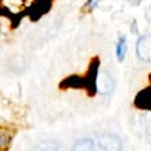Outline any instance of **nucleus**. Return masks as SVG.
Instances as JSON below:
<instances>
[{"label": "nucleus", "mask_w": 151, "mask_h": 151, "mask_svg": "<svg viewBox=\"0 0 151 151\" xmlns=\"http://www.w3.org/2000/svg\"><path fill=\"white\" fill-rule=\"evenodd\" d=\"M72 151H97L96 140L93 137H81L72 144Z\"/></svg>", "instance_id": "obj_4"}, {"label": "nucleus", "mask_w": 151, "mask_h": 151, "mask_svg": "<svg viewBox=\"0 0 151 151\" xmlns=\"http://www.w3.org/2000/svg\"><path fill=\"white\" fill-rule=\"evenodd\" d=\"M136 55L140 61L151 63V36H140L136 42Z\"/></svg>", "instance_id": "obj_3"}, {"label": "nucleus", "mask_w": 151, "mask_h": 151, "mask_svg": "<svg viewBox=\"0 0 151 151\" xmlns=\"http://www.w3.org/2000/svg\"><path fill=\"white\" fill-rule=\"evenodd\" d=\"M9 144V137L6 134H0V147H6Z\"/></svg>", "instance_id": "obj_8"}, {"label": "nucleus", "mask_w": 151, "mask_h": 151, "mask_svg": "<svg viewBox=\"0 0 151 151\" xmlns=\"http://www.w3.org/2000/svg\"><path fill=\"white\" fill-rule=\"evenodd\" d=\"M101 0H86V3H85V6H83V9L86 10V11H94V10L100 6Z\"/></svg>", "instance_id": "obj_7"}, {"label": "nucleus", "mask_w": 151, "mask_h": 151, "mask_svg": "<svg viewBox=\"0 0 151 151\" xmlns=\"http://www.w3.org/2000/svg\"><path fill=\"white\" fill-rule=\"evenodd\" d=\"M96 146L100 151H122V140L116 134L105 133L97 137Z\"/></svg>", "instance_id": "obj_1"}, {"label": "nucleus", "mask_w": 151, "mask_h": 151, "mask_svg": "<svg viewBox=\"0 0 151 151\" xmlns=\"http://www.w3.org/2000/svg\"><path fill=\"white\" fill-rule=\"evenodd\" d=\"M129 46H128V37L126 35H119L115 43V57L119 63H124L128 54Z\"/></svg>", "instance_id": "obj_5"}, {"label": "nucleus", "mask_w": 151, "mask_h": 151, "mask_svg": "<svg viewBox=\"0 0 151 151\" xmlns=\"http://www.w3.org/2000/svg\"><path fill=\"white\" fill-rule=\"evenodd\" d=\"M60 142L54 140V139H46L43 142L39 143V151H60Z\"/></svg>", "instance_id": "obj_6"}, {"label": "nucleus", "mask_w": 151, "mask_h": 151, "mask_svg": "<svg viewBox=\"0 0 151 151\" xmlns=\"http://www.w3.org/2000/svg\"><path fill=\"white\" fill-rule=\"evenodd\" d=\"M96 85H97V92L100 93L101 96H110L115 89L114 78H112V75H111L108 71H105V69L99 71L97 79H96Z\"/></svg>", "instance_id": "obj_2"}]
</instances>
